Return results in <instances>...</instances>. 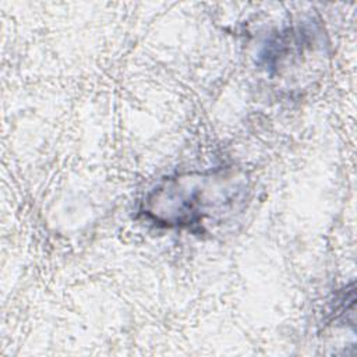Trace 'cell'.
Listing matches in <instances>:
<instances>
[{
	"label": "cell",
	"mask_w": 357,
	"mask_h": 357,
	"mask_svg": "<svg viewBox=\"0 0 357 357\" xmlns=\"http://www.w3.org/2000/svg\"><path fill=\"white\" fill-rule=\"evenodd\" d=\"M243 187L227 173H187L160 181L145 198L144 213L162 226L202 229L240 201Z\"/></svg>",
	"instance_id": "obj_1"
}]
</instances>
